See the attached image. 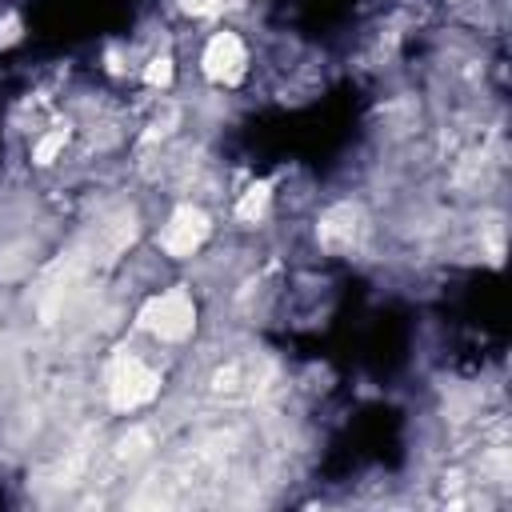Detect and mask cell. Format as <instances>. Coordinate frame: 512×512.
<instances>
[{
    "label": "cell",
    "mask_w": 512,
    "mask_h": 512,
    "mask_svg": "<svg viewBox=\"0 0 512 512\" xmlns=\"http://www.w3.org/2000/svg\"><path fill=\"white\" fill-rule=\"evenodd\" d=\"M140 328H148L160 340H184L196 328V304L184 288H168L160 296H152L140 308Z\"/></svg>",
    "instance_id": "obj_1"
},
{
    "label": "cell",
    "mask_w": 512,
    "mask_h": 512,
    "mask_svg": "<svg viewBox=\"0 0 512 512\" xmlns=\"http://www.w3.org/2000/svg\"><path fill=\"white\" fill-rule=\"evenodd\" d=\"M156 392H160V376L144 360H136L128 352L112 360V372H108V400H112V408L132 412V408L148 404Z\"/></svg>",
    "instance_id": "obj_2"
},
{
    "label": "cell",
    "mask_w": 512,
    "mask_h": 512,
    "mask_svg": "<svg viewBox=\"0 0 512 512\" xmlns=\"http://www.w3.org/2000/svg\"><path fill=\"white\" fill-rule=\"evenodd\" d=\"M204 240H208V216L192 204H180L172 212V220L164 224V232H160V248L168 256H192Z\"/></svg>",
    "instance_id": "obj_3"
},
{
    "label": "cell",
    "mask_w": 512,
    "mask_h": 512,
    "mask_svg": "<svg viewBox=\"0 0 512 512\" xmlns=\"http://www.w3.org/2000/svg\"><path fill=\"white\" fill-rule=\"evenodd\" d=\"M204 72L216 84H236L244 76V44L236 32H216L204 48Z\"/></svg>",
    "instance_id": "obj_4"
},
{
    "label": "cell",
    "mask_w": 512,
    "mask_h": 512,
    "mask_svg": "<svg viewBox=\"0 0 512 512\" xmlns=\"http://www.w3.org/2000/svg\"><path fill=\"white\" fill-rule=\"evenodd\" d=\"M316 236H320V244H324L328 252L352 248L356 236H360V208H356V204H336V208H328L324 220H320V228H316Z\"/></svg>",
    "instance_id": "obj_5"
},
{
    "label": "cell",
    "mask_w": 512,
    "mask_h": 512,
    "mask_svg": "<svg viewBox=\"0 0 512 512\" xmlns=\"http://www.w3.org/2000/svg\"><path fill=\"white\" fill-rule=\"evenodd\" d=\"M268 196H272V184H268V180L252 184V188L244 192V200L236 204V216H244V220H256V216H264V208H268Z\"/></svg>",
    "instance_id": "obj_6"
},
{
    "label": "cell",
    "mask_w": 512,
    "mask_h": 512,
    "mask_svg": "<svg viewBox=\"0 0 512 512\" xmlns=\"http://www.w3.org/2000/svg\"><path fill=\"white\" fill-rule=\"evenodd\" d=\"M144 80H148L152 88H168V84H172V60H168V56H156V60H148V68H144Z\"/></svg>",
    "instance_id": "obj_7"
},
{
    "label": "cell",
    "mask_w": 512,
    "mask_h": 512,
    "mask_svg": "<svg viewBox=\"0 0 512 512\" xmlns=\"http://www.w3.org/2000/svg\"><path fill=\"white\" fill-rule=\"evenodd\" d=\"M64 140H68V132H64V128H60V132H52V136H44V140L36 144V164H48V160L64 148Z\"/></svg>",
    "instance_id": "obj_8"
},
{
    "label": "cell",
    "mask_w": 512,
    "mask_h": 512,
    "mask_svg": "<svg viewBox=\"0 0 512 512\" xmlns=\"http://www.w3.org/2000/svg\"><path fill=\"white\" fill-rule=\"evenodd\" d=\"M180 4L192 16H216V12H224V0H180Z\"/></svg>",
    "instance_id": "obj_9"
},
{
    "label": "cell",
    "mask_w": 512,
    "mask_h": 512,
    "mask_svg": "<svg viewBox=\"0 0 512 512\" xmlns=\"http://www.w3.org/2000/svg\"><path fill=\"white\" fill-rule=\"evenodd\" d=\"M12 40H20V20H16V16H4V20H0V48L12 44Z\"/></svg>",
    "instance_id": "obj_10"
}]
</instances>
